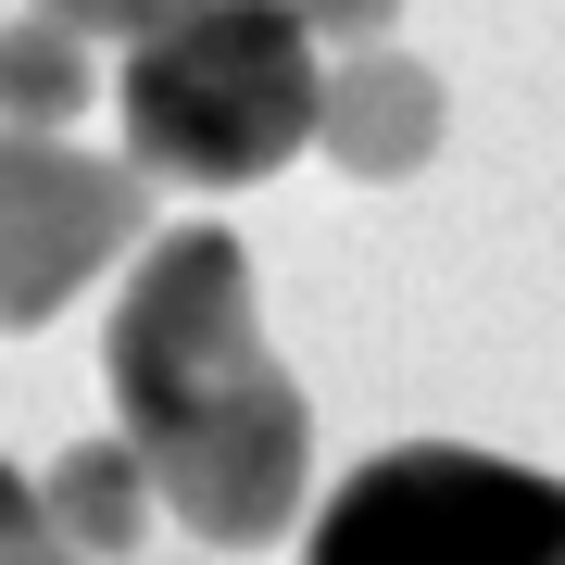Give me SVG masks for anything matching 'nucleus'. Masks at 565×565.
<instances>
[{"mask_svg": "<svg viewBox=\"0 0 565 565\" xmlns=\"http://www.w3.org/2000/svg\"><path fill=\"white\" fill-rule=\"evenodd\" d=\"M88 102H102V51H88L76 25H51V13L0 25V126H13V139H51V126H76Z\"/></svg>", "mask_w": 565, "mask_h": 565, "instance_id": "7", "label": "nucleus"}, {"mask_svg": "<svg viewBox=\"0 0 565 565\" xmlns=\"http://www.w3.org/2000/svg\"><path fill=\"white\" fill-rule=\"evenodd\" d=\"M102 377H114V440L151 465L177 527H202L214 553L302 527L315 403L264 340L252 252L226 226H163L126 264L114 327H102Z\"/></svg>", "mask_w": 565, "mask_h": 565, "instance_id": "1", "label": "nucleus"}, {"mask_svg": "<svg viewBox=\"0 0 565 565\" xmlns=\"http://www.w3.org/2000/svg\"><path fill=\"white\" fill-rule=\"evenodd\" d=\"M25 13H51V25H76V39H163L177 13H202V0H25Z\"/></svg>", "mask_w": 565, "mask_h": 565, "instance_id": "9", "label": "nucleus"}, {"mask_svg": "<svg viewBox=\"0 0 565 565\" xmlns=\"http://www.w3.org/2000/svg\"><path fill=\"white\" fill-rule=\"evenodd\" d=\"M39 503H51V527H63V541H76L88 565H126V553H139L151 527H163V490H151V465L126 452L114 427L39 465Z\"/></svg>", "mask_w": 565, "mask_h": 565, "instance_id": "6", "label": "nucleus"}, {"mask_svg": "<svg viewBox=\"0 0 565 565\" xmlns=\"http://www.w3.org/2000/svg\"><path fill=\"white\" fill-rule=\"evenodd\" d=\"M327 102V51L302 39L289 0H202L163 39L126 51L114 114H126V163L163 189H252L315 139Z\"/></svg>", "mask_w": 565, "mask_h": 565, "instance_id": "2", "label": "nucleus"}, {"mask_svg": "<svg viewBox=\"0 0 565 565\" xmlns=\"http://www.w3.org/2000/svg\"><path fill=\"white\" fill-rule=\"evenodd\" d=\"M302 13V39L327 63H352V51H390V25H403V0H289Z\"/></svg>", "mask_w": 565, "mask_h": 565, "instance_id": "10", "label": "nucleus"}, {"mask_svg": "<svg viewBox=\"0 0 565 565\" xmlns=\"http://www.w3.org/2000/svg\"><path fill=\"white\" fill-rule=\"evenodd\" d=\"M440 76H427L415 51H352L327 63V102H315V151L340 163V177H415L427 151H440Z\"/></svg>", "mask_w": 565, "mask_h": 565, "instance_id": "5", "label": "nucleus"}, {"mask_svg": "<svg viewBox=\"0 0 565 565\" xmlns=\"http://www.w3.org/2000/svg\"><path fill=\"white\" fill-rule=\"evenodd\" d=\"M139 239H151V177L139 163H102L76 139H13L0 126V340L51 327Z\"/></svg>", "mask_w": 565, "mask_h": 565, "instance_id": "4", "label": "nucleus"}, {"mask_svg": "<svg viewBox=\"0 0 565 565\" xmlns=\"http://www.w3.org/2000/svg\"><path fill=\"white\" fill-rule=\"evenodd\" d=\"M0 565H88V553L51 527V503H39L25 465H0Z\"/></svg>", "mask_w": 565, "mask_h": 565, "instance_id": "8", "label": "nucleus"}, {"mask_svg": "<svg viewBox=\"0 0 565 565\" xmlns=\"http://www.w3.org/2000/svg\"><path fill=\"white\" fill-rule=\"evenodd\" d=\"M302 565H565V478L465 440H403L315 503Z\"/></svg>", "mask_w": 565, "mask_h": 565, "instance_id": "3", "label": "nucleus"}]
</instances>
